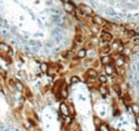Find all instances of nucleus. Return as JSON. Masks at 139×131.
<instances>
[{
  "label": "nucleus",
  "instance_id": "obj_1",
  "mask_svg": "<svg viewBox=\"0 0 139 131\" xmlns=\"http://www.w3.org/2000/svg\"><path fill=\"white\" fill-rule=\"evenodd\" d=\"M112 41V34L110 33V32H108V31H102L101 33V42L105 45V44H108L109 42Z\"/></svg>",
  "mask_w": 139,
  "mask_h": 131
},
{
  "label": "nucleus",
  "instance_id": "obj_2",
  "mask_svg": "<svg viewBox=\"0 0 139 131\" xmlns=\"http://www.w3.org/2000/svg\"><path fill=\"white\" fill-rule=\"evenodd\" d=\"M112 49H115L116 52H118V54L123 53V49H124V46H123V43L120 41V40H116L112 43Z\"/></svg>",
  "mask_w": 139,
  "mask_h": 131
},
{
  "label": "nucleus",
  "instance_id": "obj_3",
  "mask_svg": "<svg viewBox=\"0 0 139 131\" xmlns=\"http://www.w3.org/2000/svg\"><path fill=\"white\" fill-rule=\"evenodd\" d=\"M97 76V72H96L94 69H89L87 71V78H88L89 81H94Z\"/></svg>",
  "mask_w": 139,
  "mask_h": 131
},
{
  "label": "nucleus",
  "instance_id": "obj_4",
  "mask_svg": "<svg viewBox=\"0 0 139 131\" xmlns=\"http://www.w3.org/2000/svg\"><path fill=\"white\" fill-rule=\"evenodd\" d=\"M60 112H61V114H62L63 116H67V115H70L69 106H67L65 103H61L60 104Z\"/></svg>",
  "mask_w": 139,
  "mask_h": 131
},
{
  "label": "nucleus",
  "instance_id": "obj_5",
  "mask_svg": "<svg viewBox=\"0 0 139 131\" xmlns=\"http://www.w3.org/2000/svg\"><path fill=\"white\" fill-rule=\"evenodd\" d=\"M125 59H126L125 55H119L118 56V58L116 59V65H117L118 67H122L125 62Z\"/></svg>",
  "mask_w": 139,
  "mask_h": 131
},
{
  "label": "nucleus",
  "instance_id": "obj_6",
  "mask_svg": "<svg viewBox=\"0 0 139 131\" xmlns=\"http://www.w3.org/2000/svg\"><path fill=\"white\" fill-rule=\"evenodd\" d=\"M101 62L103 63L104 66H106V65H110L111 62H112V58H111L110 56H103L101 58Z\"/></svg>",
  "mask_w": 139,
  "mask_h": 131
},
{
  "label": "nucleus",
  "instance_id": "obj_7",
  "mask_svg": "<svg viewBox=\"0 0 139 131\" xmlns=\"http://www.w3.org/2000/svg\"><path fill=\"white\" fill-rule=\"evenodd\" d=\"M0 51L5 52V53H10L11 54V47L8 45L7 43H3V42H0Z\"/></svg>",
  "mask_w": 139,
  "mask_h": 131
},
{
  "label": "nucleus",
  "instance_id": "obj_8",
  "mask_svg": "<svg viewBox=\"0 0 139 131\" xmlns=\"http://www.w3.org/2000/svg\"><path fill=\"white\" fill-rule=\"evenodd\" d=\"M105 72L106 74H108V75H112L113 72H115V69H113L112 65H106L105 66Z\"/></svg>",
  "mask_w": 139,
  "mask_h": 131
},
{
  "label": "nucleus",
  "instance_id": "obj_9",
  "mask_svg": "<svg viewBox=\"0 0 139 131\" xmlns=\"http://www.w3.org/2000/svg\"><path fill=\"white\" fill-rule=\"evenodd\" d=\"M110 49H111V46L109 45V44H105V45H103L101 49H100V52H101L102 54H108L110 52Z\"/></svg>",
  "mask_w": 139,
  "mask_h": 131
},
{
  "label": "nucleus",
  "instance_id": "obj_10",
  "mask_svg": "<svg viewBox=\"0 0 139 131\" xmlns=\"http://www.w3.org/2000/svg\"><path fill=\"white\" fill-rule=\"evenodd\" d=\"M64 9L66 12L69 13H73L74 12V5L70 2H64Z\"/></svg>",
  "mask_w": 139,
  "mask_h": 131
},
{
  "label": "nucleus",
  "instance_id": "obj_11",
  "mask_svg": "<svg viewBox=\"0 0 139 131\" xmlns=\"http://www.w3.org/2000/svg\"><path fill=\"white\" fill-rule=\"evenodd\" d=\"M81 11H82V12H84L86 15H90V14H92V10H91V8L87 7V5H84V4L81 5Z\"/></svg>",
  "mask_w": 139,
  "mask_h": 131
},
{
  "label": "nucleus",
  "instance_id": "obj_12",
  "mask_svg": "<svg viewBox=\"0 0 139 131\" xmlns=\"http://www.w3.org/2000/svg\"><path fill=\"white\" fill-rule=\"evenodd\" d=\"M98 91L101 92V95L103 96V97H106V96L108 95V89L105 86H100V87H98Z\"/></svg>",
  "mask_w": 139,
  "mask_h": 131
},
{
  "label": "nucleus",
  "instance_id": "obj_13",
  "mask_svg": "<svg viewBox=\"0 0 139 131\" xmlns=\"http://www.w3.org/2000/svg\"><path fill=\"white\" fill-rule=\"evenodd\" d=\"M93 22H94V24L98 25V26H101V25H103L104 23H105L103 20V18H101L100 16H94L93 17Z\"/></svg>",
  "mask_w": 139,
  "mask_h": 131
},
{
  "label": "nucleus",
  "instance_id": "obj_14",
  "mask_svg": "<svg viewBox=\"0 0 139 131\" xmlns=\"http://www.w3.org/2000/svg\"><path fill=\"white\" fill-rule=\"evenodd\" d=\"M90 30H91V32L93 34H97L98 32H100V26H98V25H96V24H94L93 26L90 27Z\"/></svg>",
  "mask_w": 139,
  "mask_h": 131
},
{
  "label": "nucleus",
  "instance_id": "obj_15",
  "mask_svg": "<svg viewBox=\"0 0 139 131\" xmlns=\"http://www.w3.org/2000/svg\"><path fill=\"white\" fill-rule=\"evenodd\" d=\"M86 55H87L86 49H79L77 52V57L78 58H84V57H86Z\"/></svg>",
  "mask_w": 139,
  "mask_h": 131
},
{
  "label": "nucleus",
  "instance_id": "obj_16",
  "mask_svg": "<svg viewBox=\"0 0 139 131\" xmlns=\"http://www.w3.org/2000/svg\"><path fill=\"white\" fill-rule=\"evenodd\" d=\"M40 68H41V71H42V72H47V71H48V68H49V66H48L46 62H42V63H41V67H40Z\"/></svg>",
  "mask_w": 139,
  "mask_h": 131
},
{
  "label": "nucleus",
  "instance_id": "obj_17",
  "mask_svg": "<svg viewBox=\"0 0 139 131\" xmlns=\"http://www.w3.org/2000/svg\"><path fill=\"white\" fill-rule=\"evenodd\" d=\"M132 110H133V113H134L136 116H138V115H139V107H138V105L133 104L132 105Z\"/></svg>",
  "mask_w": 139,
  "mask_h": 131
},
{
  "label": "nucleus",
  "instance_id": "obj_18",
  "mask_svg": "<svg viewBox=\"0 0 139 131\" xmlns=\"http://www.w3.org/2000/svg\"><path fill=\"white\" fill-rule=\"evenodd\" d=\"M132 42H133V44H135V45H139V34L133 37Z\"/></svg>",
  "mask_w": 139,
  "mask_h": 131
},
{
  "label": "nucleus",
  "instance_id": "obj_19",
  "mask_svg": "<svg viewBox=\"0 0 139 131\" xmlns=\"http://www.w3.org/2000/svg\"><path fill=\"white\" fill-rule=\"evenodd\" d=\"M15 88H16L17 90H19V91H20V90L24 89V86H23V84L20 82H15Z\"/></svg>",
  "mask_w": 139,
  "mask_h": 131
},
{
  "label": "nucleus",
  "instance_id": "obj_20",
  "mask_svg": "<svg viewBox=\"0 0 139 131\" xmlns=\"http://www.w3.org/2000/svg\"><path fill=\"white\" fill-rule=\"evenodd\" d=\"M72 123V117L70 116V115H67V116H64V124L65 125H70Z\"/></svg>",
  "mask_w": 139,
  "mask_h": 131
},
{
  "label": "nucleus",
  "instance_id": "obj_21",
  "mask_svg": "<svg viewBox=\"0 0 139 131\" xmlns=\"http://www.w3.org/2000/svg\"><path fill=\"white\" fill-rule=\"evenodd\" d=\"M98 81H100V83L104 84V83L107 82V78H106V75H100L98 76Z\"/></svg>",
  "mask_w": 139,
  "mask_h": 131
},
{
  "label": "nucleus",
  "instance_id": "obj_22",
  "mask_svg": "<svg viewBox=\"0 0 139 131\" xmlns=\"http://www.w3.org/2000/svg\"><path fill=\"white\" fill-rule=\"evenodd\" d=\"M79 78L78 76H72V78H71V83H72V84H75V83H78L79 82Z\"/></svg>",
  "mask_w": 139,
  "mask_h": 131
},
{
  "label": "nucleus",
  "instance_id": "obj_23",
  "mask_svg": "<svg viewBox=\"0 0 139 131\" xmlns=\"http://www.w3.org/2000/svg\"><path fill=\"white\" fill-rule=\"evenodd\" d=\"M113 89H115L116 92H118L119 95L121 94V90H120V87H119V85H115V86H113Z\"/></svg>",
  "mask_w": 139,
  "mask_h": 131
},
{
  "label": "nucleus",
  "instance_id": "obj_24",
  "mask_svg": "<svg viewBox=\"0 0 139 131\" xmlns=\"http://www.w3.org/2000/svg\"><path fill=\"white\" fill-rule=\"evenodd\" d=\"M75 42H76V43H79V42H81V37H80V36H77V37H76V39H75Z\"/></svg>",
  "mask_w": 139,
  "mask_h": 131
},
{
  "label": "nucleus",
  "instance_id": "obj_25",
  "mask_svg": "<svg viewBox=\"0 0 139 131\" xmlns=\"http://www.w3.org/2000/svg\"><path fill=\"white\" fill-rule=\"evenodd\" d=\"M94 123H95V125H100V123H101V121H100V119H98V118L94 117Z\"/></svg>",
  "mask_w": 139,
  "mask_h": 131
},
{
  "label": "nucleus",
  "instance_id": "obj_26",
  "mask_svg": "<svg viewBox=\"0 0 139 131\" xmlns=\"http://www.w3.org/2000/svg\"><path fill=\"white\" fill-rule=\"evenodd\" d=\"M0 90H1V88H0Z\"/></svg>",
  "mask_w": 139,
  "mask_h": 131
}]
</instances>
